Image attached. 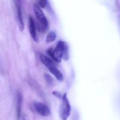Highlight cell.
Wrapping results in <instances>:
<instances>
[{
    "instance_id": "cell-12",
    "label": "cell",
    "mask_w": 120,
    "mask_h": 120,
    "mask_svg": "<svg viewBox=\"0 0 120 120\" xmlns=\"http://www.w3.org/2000/svg\"><path fill=\"white\" fill-rule=\"evenodd\" d=\"M47 3L48 1L46 0H40L38 2V5L40 7V8H45L47 5Z\"/></svg>"
},
{
    "instance_id": "cell-8",
    "label": "cell",
    "mask_w": 120,
    "mask_h": 120,
    "mask_svg": "<svg viewBox=\"0 0 120 120\" xmlns=\"http://www.w3.org/2000/svg\"><path fill=\"white\" fill-rule=\"evenodd\" d=\"M48 69H49V71H50V72L51 73L56 79H57V80H59V82H62V81L63 80V75H62V73L59 70V69L56 68L55 64L48 67Z\"/></svg>"
},
{
    "instance_id": "cell-3",
    "label": "cell",
    "mask_w": 120,
    "mask_h": 120,
    "mask_svg": "<svg viewBox=\"0 0 120 120\" xmlns=\"http://www.w3.org/2000/svg\"><path fill=\"white\" fill-rule=\"evenodd\" d=\"M71 111V106L67 97L66 93L63 95L62 103L60 107V117L62 120H67L69 118Z\"/></svg>"
},
{
    "instance_id": "cell-11",
    "label": "cell",
    "mask_w": 120,
    "mask_h": 120,
    "mask_svg": "<svg viewBox=\"0 0 120 120\" xmlns=\"http://www.w3.org/2000/svg\"><path fill=\"white\" fill-rule=\"evenodd\" d=\"M44 77L46 82L49 85H52L53 84V79L52 78V77L50 75H48V74H45Z\"/></svg>"
},
{
    "instance_id": "cell-5",
    "label": "cell",
    "mask_w": 120,
    "mask_h": 120,
    "mask_svg": "<svg viewBox=\"0 0 120 120\" xmlns=\"http://www.w3.org/2000/svg\"><path fill=\"white\" fill-rule=\"evenodd\" d=\"M15 7H16V18H17L18 24L19 29L22 31L24 29V23H23V18L22 15V8H21V1H15Z\"/></svg>"
},
{
    "instance_id": "cell-1",
    "label": "cell",
    "mask_w": 120,
    "mask_h": 120,
    "mask_svg": "<svg viewBox=\"0 0 120 120\" xmlns=\"http://www.w3.org/2000/svg\"><path fill=\"white\" fill-rule=\"evenodd\" d=\"M34 12L36 18L38 21V29L42 32L45 31L48 28V22L43 11L38 5H35L34 6Z\"/></svg>"
},
{
    "instance_id": "cell-14",
    "label": "cell",
    "mask_w": 120,
    "mask_h": 120,
    "mask_svg": "<svg viewBox=\"0 0 120 120\" xmlns=\"http://www.w3.org/2000/svg\"><path fill=\"white\" fill-rule=\"evenodd\" d=\"M22 120H26L25 118H22Z\"/></svg>"
},
{
    "instance_id": "cell-2",
    "label": "cell",
    "mask_w": 120,
    "mask_h": 120,
    "mask_svg": "<svg viewBox=\"0 0 120 120\" xmlns=\"http://www.w3.org/2000/svg\"><path fill=\"white\" fill-rule=\"evenodd\" d=\"M65 42L60 41L57 43L56 48L53 51L51 49L48 50V52L50 56L57 62H61L62 59L63 57V52H64Z\"/></svg>"
},
{
    "instance_id": "cell-6",
    "label": "cell",
    "mask_w": 120,
    "mask_h": 120,
    "mask_svg": "<svg viewBox=\"0 0 120 120\" xmlns=\"http://www.w3.org/2000/svg\"><path fill=\"white\" fill-rule=\"evenodd\" d=\"M22 105V96L19 91L16 94V115L17 120H20L21 114V109Z\"/></svg>"
},
{
    "instance_id": "cell-10",
    "label": "cell",
    "mask_w": 120,
    "mask_h": 120,
    "mask_svg": "<svg viewBox=\"0 0 120 120\" xmlns=\"http://www.w3.org/2000/svg\"><path fill=\"white\" fill-rule=\"evenodd\" d=\"M62 58L64 60H67L69 59V50H68V46L66 43H65L64 52H63V57Z\"/></svg>"
},
{
    "instance_id": "cell-9",
    "label": "cell",
    "mask_w": 120,
    "mask_h": 120,
    "mask_svg": "<svg viewBox=\"0 0 120 120\" xmlns=\"http://www.w3.org/2000/svg\"><path fill=\"white\" fill-rule=\"evenodd\" d=\"M56 34L54 31H51L50 32L48 33V34L46 36V42H52L56 39Z\"/></svg>"
},
{
    "instance_id": "cell-13",
    "label": "cell",
    "mask_w": 120,
    "mask_h": 120,
    "mask_svg": "<svg viewBox=\"0 0 120 120\" xmlns=\"http://www.w3.org/2000/svg\"><path fill=\"white\" fill-rule=\"evenodd\" d=\"M52 94L54 95V96H56V97H57V98H60L61 97H62V98H63V96H62L60 93L58 92V91H53Z\"/></svg>"
},
{
    "instance_id": "cell-7",
    "label": "cell",
    "mask_w": 120,
    "mask_h": 120,
    "mask_svg": "<svg viewBox=\"0 0 120 120\" xmlns=\"http://www.w3.org/2000/svg\"><path fill=\"white\" fill-rule=\"evenodd\" d=\"M29 32L33 40L35 42H37L38 36L36 34V25H35V21L31 16H29Z\"/></svg>"
},
{
    "instance_id": "cell-4",
    "label": "cell",
    "mask_w": 120,
    "mask_h": 120,
    "mask_svg": "<svg viewBox=\"0 0 120 120\" xmlns=\"http://www.w3.org/2000/svg\"><path fill=\"white\" fill-rule=\"evenodd\" d=\"M34 107L36 112L41 116L47 117L50 114V110L49 108L44 103L41 102L36 101L34 103Z\"/></svg>"
}]
</instances>
